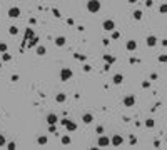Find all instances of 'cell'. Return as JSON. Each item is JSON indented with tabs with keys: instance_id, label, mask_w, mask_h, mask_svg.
Here are the masks:
<instances>
[{
	"instance_id": "6da1fadb",
	"label": "cell",
	"mask_w": 167,
	"mask_h": 150,
	"mask_svg": "<svg viewBox=\"0 0 167 150\" xmlns=\"http://www.w3.org/2000/svg\"><path fill=\"white\" fill-rule=\"evenodd\" d=\"M100 8H102V5L99 0H87V10L90 14H97V12H100Z\"/></svg>"
},
{
	"instance_id": "7a4b0ae2",
	"label": "cell",
	"mask_w": 167,
	"mask_h": 150,
	"mask_svg": "<svg viewBox=\"0 0 167 150\" xmlns=\"http://www.w3.org/2000/svg\"><path fill=\"white\" fill-rule=\"evenodd\" d=\"M72 70L70 68H67V67H64V68H60V80L62 82H69L70 78H72Z\"/></svg>"
},
{
	"instance_id": "3957f363",
	"label": "cell",
	"mask_w": 167,
	"mask_h": 150,
	"mask_svg": "<svg viewBox=\"0 0 167 150\" xmlns=\"http://www.w3.org/2000/svg\"><path fill=\"white\" fill-rule=\"evenodd\" d=\"M102 28H104L105 32H112V30H115V22L110 20V19H107V20L102 22Z\"/></svg>"
},
{
	"instance_id": "277c9868",
	"label": "cell",
	"mask_w": 167,
	"mask_h": 150,
	"mask_svg": "<svg viewBox=\"0 0 167 150\" xmlns=\"http://www.w3.org/2000/svg\"><path fill=\"white\" fill-rule=\"evenodd\" d=\"M20 14H22L20 7H10V8H8V12H7V15H8L10 19H19Z\"/></svg>"
},
{
	"instance_id": "5b68a950",
	"label": "cell",
	"mask_w": 167,
	"mask_h": 150,
	"mask_svg": "<svg viewBox=\"0 0 167 150\" xmlns=\"http://www.w3.org/2000/svg\"><path fill=\"white\" fill-rule=\"evenodd\" d=\"M97 145H99V147H109V145H110V138L107 135H102V133H100L99 140H97Z\"/></svg>"
},
{
	"instance_id": "8992f818",
	"label": "cell",
	"mask_w": 167,
	"mask_h": 150,
	"mask_svg": "<svg viewBox=\"0 0 167 150\" xmlns=\"http://www.w3.org/2000/svg\"><path fill=\"white\" fill-rule=\"evenodd\" d=\"M122 143H124V137L122 135H114L110 138V145H114V147H120Z\"/></svg>"
},
{
	"instance_id": "52a82bcc",
	"label": "cell",
	"mask_w": 167,
	"mask_h": 150,
	"mask_svg": "<svg viewBox=\"0 0 167 150\" xmlns=\"http://www.w3.org/2000/svg\"><path fill=\"white\" fill-rule=\"evenodd\" d=\"M45 122L49 123V125H55V123L59 122V117L55 115V114H49V115L45 117Z\"/></svg>"
},
{
	"instance_id": "ba28073f",
	"label": "cell",
	"mask_w": 167,
	"mask_h": 150,
	"mask_svg": "<svg viewBox=\"0 0 167 150\" xmlns=\"http://www.w3.org/2000/svg\"><path fill=\"white\" fill-rule=\"evenodd\" d=\"M124 105H125V107H134V105H135V97L134 95L124 97Z\"/></svg>"
},
{
	"instance_id": "9c48e42d",
	"label": "cell",
	"mask_w": 167,
	"mask_h": 150,
	"mask_svg": "<svg viewBox=\"0 0 167 150\" xmlns=\"http://www.w3.org/2000/svg\"><path fill=\"white\" fill-rule=\"evenodd\" d=\"M146 43H147V47H155L157 45V37L155 35H149L146 39Z\"/></svg>"
},
{
	"instance_id": "30bf717a",
	"label": "cell",
	"mask_w": 167,
	"mask_h": 150,
	"mask_svg": "<svg viewBox=\"0 0 167 150\" xmlns=\"http://www.w3.org/2000/svg\"><path fill=\"white\" fill-rule=\"evenodd\" d=\"M64 127H65V129L69 130V132H75V130H77V123L67 118V122H65V125H64Z\"/></svg>"
},
{
	"instance_id": "8fae6325",
	"label": "cell",
	"mask_w": 167,
	"mask_h": 150,
	"mask_svg": "<svg viewBox=\"0 0 167 150\" xmlns=\"http://www.w3.org/2000/svg\"><path fill=\"white\" fill-rule=\"evenodd\" d=\"M125 48L129 50V52H134V50L137 48V42H135V40H127V43H125Z\"/></svg>"
},
{
	"instance_id": "7c38bea8",
	"label": "cell",
	"mask_w": 167,
	"mask_h": 150,
	"mask_svg": "<svg viewBox=\"0 0 167 150\" xmlns=\"http://www.w3.org/2000/svg\"><path fill=\"white\" fill-rule=\"evenodd\" d=\"M82 122L85 123V125L92 123L94 122V115H92V114H84V115H82Z\"/></svg>"
},
{
	"instance_id": "4fadbf2b",
	"label": "cell",
	"mask_w": 167,
	"mask_h": 150,
	"mask_svg": "<svg viewBox=\"0 0 167 150\" xmlns=\"http://www.w3.org/2000/svg\"><path fill=\"white\" fill-rule=\"evenodd\" d=\"M112 82L115 83V85H120V83L124 82V75H122V74H115L112 77Z\"/></svg>"
},
{
	"instance_id": "5bb4252c",
	"label": "cell",
	"mask_w": 167,
	"mask_h": 150,
	"mask_svg": "<svg viewBox=\"0 0 167 150\" xmlns=\"http://www.w3.org/2000/svg\"><path fill=\"white\" fill-rule=\"evenodd\" d=\"M35 54L40 55V57H44V55L47 54V48L44 47V45H37V48H35Z\"/></svg>"
},
{
	"instance_id": "9a60e30c",
	"label": "cell",
	"mask_w": 167,
	"mask_h": 150,
	"mask_svg": "<svg viewBox=\"0 0 167 150\" xmlns=\"http://www.w3.org/2000/svg\"><path fill=\"white\" fill-rule=\"evenodd\" d=\"M65 42H67V39L60 35V37H57V39H55V45H57V47H64V45H65Z\"/></svg>"
},
{
	"instance_id": "2e32d148",
	"label": "cell",
	"mask_w": 167,
	"mask_h": 150,
	"mask_svg": "<svg viewBox=\"0 0 167 150\" xmlns=\"http://www.w3.org/2000/svg\"><path fill=\"white\" fill-rule=\"evenodd\" d=\"M65 100H67L65 94H57V95H55V102H57V103H64Z\"/></svg>"
},
{
	"instance_id": "e0dca14e",
	"label": "cell",
	"mask_w": 167,
	"mask_h": 150,
	"mask_svg": "<svg viewBox=\"0 0 167 150\" xmlns=\"http://www.w3.org/2000/svg\"><path fill=\"white\" fill-rule=\"evenodd\" d=\"M37 143H39V145H47V143H49V137H47V135H40L39 138H37Z\"/></svg>"
},
{
	"instance_id": "ac0fdd59",
	"label": "cell",
	"mask_w": 167,
	"mask_h": 150,
	"mask_svg": "<svg viewBox=\"0 0 167 150\" xmlns=\"http://www.w3.org/2000/svg\"><path fill=\"white\" fill-rule=\"evenodd\" d=\"M12 60V55L8 54V52H3L2 54V62H10Z\"/></svg>"
},
{
	"instance_id": "d6986e66",
	"label": "cell",
	"mask_w": 167,
	"mask_h": 150,
	"mask_svg": "<svg viewBox=\"0 0 167 150\" xmlns=\"http://www.w3.org/2000/svg\"><path fill=\"white\" fill-rule=\"evenodd\" d=\"M62 143H64V145H70V143H72L70 135H64V137H62Z\"/></svg>"
},
{
	"instance_id": "ffe728a7",
	"label": "cell",
	"mask_w": 167,
	"mask_h": 150,
	"mask_svg": "<svg viewBox=\"0 0 167 150\" xmlns=\"http://www.w3.org/2000/svg\"><path fill=\"white\" fill-rule=\"evenodd\" d=\"M25 37H27V39H33V37H35L33 28H27V30H25Z\"/></svg>"
},
{
	"instance_id": "44dd1931",
	"label": "cell",
	"mask_w": 167,
	"mask_h": 150,
	"mask_svg": "<svg viewBox=\"0 0 167 150\" xmlns=\"http://www.w3.org/2000/svg\"><path fill=\"white\" fill-rule=\"evenodd\" d=\"M154 125H155L154 118H147V120H146V127H147V129H154Z\"/></svg>"
},
{
	"instance_id": "7402d4cb",
	"label": "cell",
	"mask_w": 167,
	"mask_h": 150,
	"mask_svg": "<svg viewBox=\"0 0 167 150\" xmlns=\"http://www.w3.org/2000/svg\"><path fill=\"white\" fill-rule=\"evenodd\" d=\"M104 60H105L107 63H114V62H115V57H112V55H104Z\"/></svg>"
},
{
	"instance_id": "603a6c76",
	"label": "cell",
	"mask_w": 167,
	"mask_h": 150,
	"mask_svg": "<svg viewBox=\"0 0 167 150\" xmlns=\"http://www.w3.org/2000/svg\"><path fill=\"white\" fill-rule=\"evenodd\" d=\"M8 34H10V35H17V34H19V28L15 27V25L8 27Z\"/></svg>"
},
{
	"instance_id": "cb8c5ba5",
	"label": "cell",
	"mask_w": 167,
	"mask_h": 150,
	"mask_svg": "<svg viewBox=\"0 0 167 150\" xmlns=\"http://www.w3.org/2000/svg\"><path fill=\"white\" fill-rule=\"evenodd\" d=\"M8 50V47H7L5 42H0V54H3V52H7Z\"/></svg>"
},
{
	"instance_id": "d4e9b609",
	"label": "cell",
	"mask_w": 167,
	"mask_h": 150,
	"mask_svg": "<svg viewBox=\"0 0 167 150\" xmlns=\"http://www.w3.org/2000/svg\"><path fill=\"white\" fill-rule=\"evenodd\" d=\"M37 42H39V39H37V37L30 39V42H28V47H35V45H37Z\"/></svg>"
},
{
	"instance_id": "484cf974",
	"label": "cell",
	"mask_w": 167,
	"mask_h": 150,
	"mask_svg": "<svg viewBox=\"0 0 167 150\" xmlns=\"http://www.w3.org/2000/svg\"><path fill=\"white\" fill-rule=\"evenodd\" d=\"M134 19H135V20H140V19H142V12H140V10H135V12H134Z\"/></svg>"
},
{
	"instance_id": "4316f807",
	"label": "cell",
	"mask_w": 167,
	"mask_h": 150,
	"mask_svg": "<svg viewBox=\"0 0 167 150\" xmlns=\"http://www.w3.org/2000/svg\"><path fill=\"white\" fill-rule=\"evenodd\" d=\"M159 12H160V14H167V3H162V5H160Z\"/></svg>"
},
{
	"instance_id": "83f0119b",
	"label": "cell",
	"mask_w": 167,
	"mask_h": 150,
	"mask_svg": "<svg viewBox=\"0 0 167 150\" xmlns=\"http://www.w3.org/2000/svg\"><path fill=\"white\" fill-rule=\"evenodd\" d=\"M5 145H7L5 135H2V133H0V147H5Z\"/></svg>"
},
{
	"instance_id": "f1b7e54d",
	"label": "cell",
	"mask_w": 167,
	"mask_h": 150,
	"mask_svg": "<svg viewBox=\"0 0 167 150\" xmlns=\"http://www.w3.org/2000/svg\"><path fill=\"white\" fill-rule=\"evenodd\" d=\"M49 132H50V133H55V135H59V133H57V129H55V125H49Z\"/></svg>"
},
{
	"instance_id": "f546056e",
	"label": "cell",
	"mask_w": 167,
	"mask_h": 150,
	"mask_svg": "<svg viewBox=\"0 0 167 150\" xmlns=\"http://www.w3.org/2000/svg\"><path fill=\"white\" fill-rule=\"evenodd\" d=\"M159 62H160V63H166V62H167V55H164V54L159 55Z\"/></svg>"
},
{
	"instance_id": "4dcf8cb0",
	"label": "cell",
	"mask_w": 167,
	"mask_h": 150,
	"mask_svg": "<svg viewBox=\"0 0 167 150\" xmlns=\"http://www.w3.org/2000/svg\"><path fill=\"white\" fill-rule=\"evenodd\" d=\"M119 37H120V34H119V32H115V30H112V40H117Z\"/></svg>"
},
{
	"instance_id": "1f68e13d",
	"label": "cell",
	"mask_w": 167,
	"mask_h": 150,
	"mask_svg": "<svg viewBox=\"0 0 167 150\" xmlns=\"http://www.w3.org/2000/svg\"><path fill=\"white\" fill-rule=\"evenodd\" d=\"M7 149H8V150H15V142H8V143H7Z\"/></svg>"
},
{
	"instance_id": "d6a6232c",
	"label": "cell",
	"mask_w": 167,
	"mask_h": 150,
	"mask_svg": "<svg viewBox=\"0 0 167 150\" xmlns=\"http://www.w3.org/2000/svg\"><path fill=\"white\" fill-rule=\"evenodd\" d=\"M75 58H77V60H85V55H80V54H75Z\"/></svg>"
},
{
	"instance_id": "836d02e7",
	"label": "cell",
	"mask_w": 167,
	"mask_h": 150,
	"mask_svg": "<svg viewBox=\"0 0 167 150\" xmlns=\"http://www.w3.org/2000/svg\"><path fill=\"white\" fill-rule=\"evenodd\" d=\"M95 132H97V133H104V127H102V125H99V127H97V129H95Z\"/></svg>"
},
{
	"instance_id": "e575fe53",
	"label": "cell",
	"mask_w": 167,
	"mask_h": 150,
	"mask_svg": "<svg viewBox=\"0 0 167 150\" xmlns=\"http://www.w3.org/2000/svg\"><path fill=\"white\" fill-rule=\"evenodd\" d=\"M142 87H144V89H149V87H150V82H149V80L142 82Z\"/></svg>"
},
{
	"instance_id": "d590c367",
	"label": "cell",
	"mask_w": 167,
	"mask_h": 150,
	"mask_svg": "<svg viewBox=\"0 0 167 150\" xmlns=\"http://www.w3.org/2000/svg\"><path fill=\"white\" fill-rule=\"evenodd\" d=\"M53 15H55L57 19H60V17H62V15H60V12H59V10H57V8H53Z\"/></svg>"
},
{
	"instance_id": "8d00e7d4",
	"label": "cell",
	"mask_w": 167,
	"mask_h": 150,
	"mask_svg": "<svg viewBox=\"0 0 167 150\" xmlns=\"http://www.w3.org/2000/svg\"><path fill=\"white\" fill-rule=\"evenodd\" d=\"M90 70H92V67H90V65H84V72H90Z\"/></svg>"
},
{
	"instance_id": "74e56055",
	"label": "cell",
	"mask_w": 167,
	"mask_h": 150,
	"mask_svg": "<svg viewBox=\"0 0 167 150\" xmlns=\"http://www.w3.org/2000/svg\"><path fill=\"white\" fill-rule=\"evenodd\" d=\"M152 3H154L152 0H146V7H152Z\"/></svg>"
},
{
	"instance_id": "f35d334b",
	"label": "cell",
	"mask_w": 167,
	"mask_h": 150,
	"mask_svg": "<svg viewBox=\"0 0 167 150\" xmlns=\"http://www.w3.org/2000/svg\"><path fill=\"white\" fill-rule=\"evenodd\" d=\"M134 143H137V138H135V137H130V145H134Z\"/></svg>"
},
{
	"instance_id": "ab89813d",
	"label": "cell",
	"mask_w": 167,
	"mask_h": 150,
	"mask_svg": "<svg viewBox=\"0 0 167 150\" xmlns=\"http://www.w3.org/2000/svg\"><path fill=\"white\" fill-rule=\"evenodd\" d=\"M102 43H104V45H105V47H107V45L110 43V40H109V39H104V40H102Z\"/></svg>"
},
{
	"instance_id": "60d3db41",
	"label": "cell",
	"mask_w": 167,
	"mask_h": 150,
	"mask_svg": "<svg viewBox=\"0 0 167 150\" xmlns=\"http://www.w3.org/2000/svg\"><path fill=\"white\" fill-rule=\"evenodd\" d=\"M19 80V75H12V82H17Z\"/></svg>"
},
{
	"instance_id": "b9f144b4",
	"label": "cell",
	"mask_w": 167,
	"mask_h": 150,
	"mask_svg": "<svg viewBox=\"0 0 167 150\" xmlns=\"http://www.w3.org/2000/svg\"><path fill=\"white\" fill-rule=\"evenodd\" d=\"M162 45H164V47H167V39H164V40H162Z\"/></svg>"
},
{
	"instance_id": "7bdbcfd3",
	"label": "cell",
	"mask_w": 167,
	"mask_h": 150,
	"mask_svg": "<svg viewBox=\"0 0 167 150\" xmlns=\"http://www.w3.org/2000/svg\"><path fill=\"white\" fill-rule=\"evenodd\" d=\"M135 2H137V0H129V3H135Z\"/></svg>"
},
{
	"instance_id": "ee69618b",
	"label": "cell",
	"mask_w": 167,
	"mask_h": 150,
	"mask_svg": "<svg viewBox=\"0 0 167 150\" xmlns=\"http://www.w3.org/2000/svg\"><path fill=\"white\" fill-rule=\"evenodd\" d=\"M0 68H2V60H0Z\"/></svg>"
}]
</instances>
